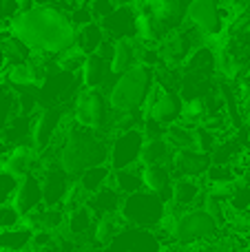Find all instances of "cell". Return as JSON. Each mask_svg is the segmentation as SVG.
<instances>
[{
  "mask_svg": "<svg viewBox=\"0 0 250 252\" xmlns=\"http://www.w3.org/2000/svg\"><path fill=\"white\" fill-rule=\"evenodd\" d=\"M66 210L62 206H56V208H49V206H40L38 210L25 215L22 223L29 226L31 230H47V232H58L66 226Z\"/></svg>",
  "mask_w": 250,
  "mask_h": 252,
  "instance_id": "obj_21",
  "label": "cell"
},
{
  "mask_svg": "<svg viewBox=\"0 0 250 252\" xmlns=\"http://www.w3.org/2000/svg\"><path fill=\"white\" fill-rule=\"evenodd\" d=\"M120 215L128 226L144 228V230H157L168 219V201L151 190H137L124 197Z\"/></svg>",
  "mask_w": 250,
  "mask_h": 252,
  "instance_id": "obj_5",
  "label": "cell"
},
{
  "mask_svg": "<svg viewBox=\"0 0 250 252\" xmlns=\"http://www.w3.org/2000/svg\"><path fill=\"white\" fill-rule=\"evenodd\" d=\"M175 148L166 142V137H153L146 139L142 148V166H155V164H171Z\"/></svg>",
  "mask_w": 250,
  "mask_h": 252,
  "instance_id": "obj_26",
  "label": "cell"
},
{
  "mask_svg": "<svg viewBox=\"0 0 250 252\" xmlns=\"http://www.w3.org/2000/svg\"><path fill=\"white\" fill-rule=\"evenodd\" d=\"M18 184H20V177L7 173L4 168H0V206L11 204L13 197H16Z\"/></svg>",
  "mask_w": 250,
  "mask_h": 252,
  "instance_id": "obj_34",
  "label": "cell"
},
{
  "mask_svg": "<svg viewBox=\"0 0 250 252\" xmlns=\"http://www.w3.org/2000/svg\"><path fill=\"white\" fill-rule=\"evenodd\" d=\"M106 38L118 42L124 38H137V9L135 4H118L104 20H100Z\"/></svg>",
  "mask_w": 250,
  "mask_h": 252,
  "instance_id": "obj_13",
  "label": "cell"
},
{
  "mask_svg": "<svg viewBox=\"0 0 250 252\" xmlns=\"http://www.w3.org/2000/svg\"><path fill=\"white\" fill-rule=\"evenodd\" d=\"M226 195L233 215H250V184L237 179L230 188H226Z\"/></svg>",
  "mask_w": 250,
  "mask_h": 252,
  "instance_id": "obj_31",
  "label": "cell"
},
{
  "mask_svg": "<svg viewBox=\"0 0 250 252\" xmlns=\"http://www.w3.org/2000/svg\"><path fill=\"white\" fill-rule=\"evenodd\" d=\"M42 201H44V195H42V179H40V173H31V175L20 177V184H18L16 197H13L11 204L20 210L22 217L33 213V210H38L40 206H42Z\"/></svg>",
  "mask_w": 250,
  "mask_h": 252,
  "instance_id": "obj_18",
  "label": "cell"
},
{
  "mask_svg": "<svg viewBox=\"0 0 250 252\" xmlns=\"http://www.w3.org/2000/svg\"><path fill=\"white\" fill-rule=\"evenodd\" d=\"M66 126V106H42L33 118L31 130V146L38 153H44L58 144L64 135Z\"/></svg>",
  "mask_w": 250,
  "mask_h": 252,
  "instance_id": "obj_8",
  "label": "cell"
},
{
  "mask_svg": "<svg viewBox=\"0 0 250 252\" xmlns=\"http://www.w3.org/2000/svg\"><path fill=\"white\" fill-rule=\"evenodd\" d=\"M168 230L175 244L180 246H206L219 239L221 226L204 206L180 210L177 215H168Z\"/></svg>",
  "mask_w": 250,
  "mask_h": 252,
  "instance_id": "obj_4",
  "label": "cell"
},
{
  "mask_svg": "<svg viewBox=\"0 0 250 252\" xmlns=\"http://www.w3.org/2000/svg\"><path fill=\"white\" fill-rule=\"evenodd\" d=\"M213 166V155L197 148H186V151H175L171 159V170L175 175V179L180 177H193L202 179L206 177L208 168Z\"/></svg>",
  "mask_w": 250,
  "mask_h": 252,
  "instance_id": "obj_14",
  "label": "cell"
},
{
  "mask_svg": "<svg viewBox=\"0 0 250 252\" xmlns=\"http://www.w3.org/2000/svg\"><path fill=\"white\" fill-rule=\"evenodd\" d=\"M155 66L137 64L120 73L109 87V104L113 111H140L146 109L155 89Z\"/></svg>",
  "mask_w": 250,
  "mask_h": 252,
  "instance_id": "obj_3",
  "label": "cell"
},
{
  "mask_svg": "<svg viewBox=\"0 0 250 252\" xmlns=\"http://www.w3.org/2000/svg\"><path fill=\"white\" fill-rule=\"evenodd\" d=\"M18 113V93L7 82H0V133Z\"/></svg>",
  "mask_w": 250,
  "mask_h": 252,
  "instance_id": "obj_32",
  "label": "cell"
},
{
  "mask_svg": "<svg viewBox=\"0 0 250 252\" xmlns=\"http://www.w3.org/2000/svg\"><path fill=\"white\" fill-rule=\"evenodd\" d=\"M122 204H124V195L113 186V184H109V186H104L102 190H97L95 195L89 197L87 208L91 210L95 221H97V219L104 217V215L120 213V210H122Z\"/></svg>",
  "mask_w": 250,
  "mask_h": 252,
  "instance_id": "obj_22",
  "label": "cell"
},
{
  "mask_svg": "<svg viewBox=\"0 0 250 252\" xmlns=\"http://www.w3.org/2000/svg\"><path fill=\"white\" fill-rule=\"evenodd\" d=\"M25 252H35V250H33V248H31V250H25Z\"/></svg>",
  "mask_w": 250,
  "mask_h": 252,
  "instance_id": "obj_42",
  "label": "cell"
},
{
  "mask_svg": "<svg viewBox=\"0 0 250 252\" xmlns=\"http://www.w3.org/2000/svg\"><path fill=\"white\" fill-rule=\"evenodd\" d=\"M113 113L115 111L109 104V93L102 89H82L73 102V120L82 126H89V128L109 133Z\"/></svg>",
  "mask_w": 250,
  "mask_h": 252,
  "instance_id": "obj_6",
  "label": "cell"
},
{
  "mask_svg": "<svg viewBox=\"0 0 250 252\" xmlns=\"http://www.w3.org/2000/svg\"><path fill=\"white\" fill-rule=\"evenodd\" d=\"M84 62H87V53H82L75 47L58 56V66L62 71H69V73H80L84 69Z\"/></svg>",
  "mask_w": 250,
  "mask_h": 252,
  "instance_id": "obj_33",
  "label": "cell"
},
{
  "mask_svg": "<svg viewBox=\"0 0 250 252\" xmlns=\"http://www.w3.org/2000/svg\"><path fill=\"white\" fill-rule=\"evenodd\" d=\"M109 148H111L109 133L82 126L71 118V122H66L64 126L58 164L73 179H78L84 170L93 168V166L109 164Z\"/></svg>",
  "mask_w": 250,
  "mask_h": 252,
  "instance_id": "obj_2",
  "label": "cell"
},
{
  "mask_svg": "<svg viewBox=\"0 0 250 252\" xmlns=\"http://www.w3.org/2000/svg\"><path fill=\"white\" fill-rule=\"evenodd\" d=\"M104 40H106V33L97 20L78 27V31H75V49H80V51L87 53V56L100 51Z\"/></svg>",
  "mask_w": 250,
  "mask_h": 252,
  "instance_id": "obj_25",
  "label": "cell"
},
{
  "mask_svg": "<svg viewBox=\"0 0 250 252\" xmlns=\"http://www.w3.org/2000/svg\"><path fill=\"white\" fill-rule=\"evenodd\" d=\"M144 49H146V42H142L140 38L118 40L113 49V60H111L113 73L120 75L137 64H144Z\"/></svg>",
  "mask_w": 250,
  "mask_h": 252,
  "instance_id": "obj_19",
  "label": "cell"
},
{
  "mask_svg": "<svg viewBox=\"0 0 250 252\" xmlns=\"http://www.w3.org/2000/svg\"><path fill=\"white\" fill-rule=\"evenodd\" d=\"M146 135L142 128H131L115 133L111 137V148H109V166L113 170L122 168H133L140 164L142 159V148H144Z\"/></svg>",
  "mask_w": 250,
  "mask_h": 252,
  "instance_id": "obj_9",
  "label": "cell"
},
{
  "mask_svg": "<svg viewBox=\"0 0 250 252\" xmlns=\"http://www.w3.org/2000/svg\"><path fill=\"white\" fill-rule=\"evenodd\" d=\"M118 4H137V2H142V0H115Z\"/></svg>",
  "mask_w": 250,
  "mask_h": 252,
  "instance_id": "obj_41",
  "label": "cell"
},
{
  "mask_svg": "<svg viewBox=\"0 0 250 252\" xmlns=\"http://www.w3.org/2000/svg\"><path fill=\"white\" fill-rule=\"evenodd\" d=\"M233 16L235 11L228 0H190L186 9V20L197 27L206 40L219 38Z\"/></svg>",
  "mask_w": 250,
  "mask_h": 252,
  "instance_id": "obj_7",
  "label": "cell"
},
{
  "mask_svg": "<svg viewBox=\"0 0 250 252\" xmlns=\"http://www.w3.org/2000/svg\"><path fill=\"white\" fill-rule=\"evenodd\" d=\"M9 153H11V146H9L7 144V139L2 137V135H0V166H2V161L7 159V155Z\"/></svg>",
  "mask_w": 250,
  "mask_h": 252,
  "instance_id": "obj_38",
  "label": "cell"
},
{
  "mask_svg": "<svg viewBox=\"0 0 250 252\" xmlns=\"http://www.w3.org/2000/svg\"><path fill=\"white\" fill-rule=\"evenodd\" d=\"M33 118L35 115H27L18 111L11 118V122L7 124V128L2 130V137L7 139L9 146H25V144H31V130H33Z\"/></svg>",
  "mask_w": 250,
  "mask_h": 252,
  "instance_id": "obj_23",
  "label": "cell"
},
{
  "mask_svg": "<svg viewBox=\"0 0 250 252\" xmlns=\"http://www.w3.org/2000/svg\"><path fill=\"white\" fill-rule=\"evenodd\" d=\"M89 7H91L93 18L100 22V20H104L115 7H118V2H115V0H89Z\"/></svg>",
  "mask_w": 250,
  "mask_h": 252,
  "instance_id": "obj_37",
  "label": "cell"
},
{
  "mask_svg": "<svg viewBox=\"0 0 250 252\" xmlns=\"http://www.w3.org/2000/svg\"><path fill=\"white\" fill-rule=\"evenodd\" d=\"M33 235H35V230H31L25 223H20V226H16V228H9V230H0V250L2 252L31 250V246H33Z\"/></svg>",
  "mask_w": 250,
  "mask_h": 252,
  "instance_id": "obj_24",
  "label": "cell"
},
{
  "mask_svg": "<svg viewBox=\"0 0 250 252\" xmlns=\"http://www.w3.org/2000/svg\"><path fill=\"white\" fill-rule=\"evenodd\" d=\"M206 179H193V177H180L175 179L173 186V201L171 206H177V210L195 208V206H204L206 199Z\"/></svg>",
  "mask_w": 250,
  "mask_h": 252,
  "instance_id": "obj_16",
  "label": "cell"
},
{
  "mask_svg": "<svg viewBox=\"0 0 250 252\" xmlns=\"http://www.w3.org/2000/svg\"><path fill=\"white\" fill-rule=\"evenodd\" d=\"M184 97L180 95V91H173V89H164L159 82H155V89L149 97V104H146L144 113L149 120L171 126L182 122L184 118Z\"/></svg>",
  "mask_w": 250,
  "mask_h": 252,
  "instance_id": "obj_10",
  "label": "cell"
},
{
  "mask_svg": "<svg viewBox=\"0 0 250 252\" xmlns=\"http://www.w3.org/2000/svg\"><path fill=\"white\" fill-rule=\"evenodd\" d=\"M20 13V0H0V29Z\"/></svg>",
  "mask_w": 250,
  "mask_h": 252,
  "instance_id": "obj_36",
  "label": "cell"
},
{
  "mask_svg": "<svg viewBox=\"0 0 250 252\" xmlns=\"http://www.w3.org/2000/svg\"><path fill=\"white\" fill-rule=\"evenodd\" d=\"M22 219H25L22 217V213L13 204L0 206V230H9V228L20 226Z\"/></svg>",
  "mask_w": 250,
  "mask_h": 252,
  "instance_id": "obj_35",
  "label": "cell"
},
{
  "mask_svg": "<svg viewBox=\"0 0 250 252\" xmlns=\"http://www.w3.org/2000/svg\"><path fill=\"white\" fill-rule=\"evenodd\" d=\"M0 252H2V250H0Z\"/></svg>",
  "mask_w": 250,
  "mask_h": 252,
  "instance_id": "obj_43",
  "label": "cell"
},
{
  "mask_svg": "<svg viewBox=\"0 0 250 252\" xmlns=\"http://www.w3.org/2000/svg\"><path fill=\"white\" fill-rule=\"evenodd\" d=\"M242 164H246V175H244V182L250 184V153H246V157L242 159Z\"/></svg>",
  "mask_w": 250,
  "mask_h": 252,
  "instance_id": "obj_39",
  "label": "cell"
},
{
  "mask_svg": "<svg viewBox=\"0 0 250 252\" xmlns=\"http://www.w3.org/2000/svg\"><path fill=\"white\" fill-rule=\"evenodd\" d=\"M35 4H42V7H53V4L62 2V0H33Z\"/></svg>",
  "mask_w": 250,
  "mask_h": 252,
  "instance_id": "obj_40",
  "label": "cell"
},
{
  "mask_svg": "<svg viewBox=\"0 0 250 252\" xmlns=\"http://www.w3.org/2000/svg\"><path fill=\"white\" fill-rule=\"evenodd\" d=\"M80 78H82V87L84 89H102V91H109V87L113 84V80L118 75L113 73V66L111 60L100 53H91L87 56L84 62V69L80 71Z\"/></svg>",
  "mask_w": 250,
  "mask_h": 252,
  "instance_id": "obj_15",
  "label": "cell"
},
{
  "mask_svg": "<svg viewBox=\"0 0 250 252\" xmlns=\"http://www.w3.org/2000/svg\"><path fill=\"white\" fill-rule=\"evenodd\" d=\"M9 29L31 51L56 58L75 47V31H78L69 13L58 9L56 4L53 7L35 4L33 9L20 11L9 22Z\"/></svg>",
  "mask_w": 250,
  "mask_h": 252,
  "instance_id": "obj_1",
  "label": "cell"
},
{
  "mask_svg": "<svg viewBox=\"0 0 250 252\" xmlns=\"http://www.w3.org/2000/svg\"><path fill=\"white\" fill-rule=\"evenodd\" d=\"M40 179H42V195H44L42 204L49 206V208H56V206L64 204L66 195H69L71 186H73V177L58 161H51V164L42 166Z\"/></svg>",
  "mask_w": 250,
  "mask_h": 252,
  "instance_id": "obj_11",
  "label": "cell"
},
{
  "mask_svg": "<svg viewBox=\"0 0 250 252\" xmlns=\"http://www.w3.org/2000/svg\"><path fill=\"white\" fill-rule=\"evenodd\" d=\"M166 142L171 144L175 151H186V148H197L195 146V126L188 122H177L171 124L166 130Z\"/></svg>",
  "mask_w": 250,
  "mask_h": 252,
  "instance_id": "obj_30",
  "label": "cell"
},
{
  "mask_svg": "<svg viewBox=\"0 0 250 252\" xmlns=\"http://www.w3.org/2000/svg\"><path fill=\"white\" fill-rule=\"evenodd\" d=\"M104 252H162V244H159L155 230L126 226L106 246Z\"/></svg>",
  "mask_w": 250,
  "mask_h": 252,
  "instance_id": "obj_12",
  "label": "cell"
},
{
  "mask_svg": "<svg viewBox=\"0 0 250 252\" xmlns=\"http://www.w3.org/2000/svg\"><path fill=\"white\" fill-rule=\"evenodd\" d=\"M126 226L128 223L124 221V217L120 213L104 215V217H100L95 221V232H93V237H95V241L102 246V248H106Z\"/></svg>",
  "mask_w": 250,
  "mask_h": 252,
  "instance_id": "obj_29",
  "label": "cell"
},
{
  "mask_svg": "<svg viewBox=\"0 0 250 252\" xmlns=\"http://www.w3.org/2000/svg\"><path fill=\"white\" fill-rule=\"evenodd\" d=\"M111 177H113V168H111L109 164H100V166H93V168L84 170L75 182H78L80 188L91 197V195H95L97 190H102L104 186H109Z\"/></svg>",
  "mask_w": 250,
  "mask_h": 252,
  "instance_id": "obj_27",
  "label": "cell"
},
{
  "mask_svg": "<svg viewBox=\"0 0 250 252\" xmlns=\"http://www.w3.org/2000/svg\"><path fill=\"white\" fill-rule=\"evenodd\" d=\"M144 175V188L155 195H159L164 201H173V186H175V175L171 170V164H155L142 168Z\"/></svg>",
  "mask_w": 250,
  "mask_h": 252,
  "instance_id": "obj_20",
  "label": "cell"
},
{
  "mask_svg": "<svg viewBox=\"0 0 250 252\" xmlns=\"http://www.w3.org/2000/svg\"><path fill=\"white\" fill-rule=\"evenodd\" d=\"M42 157L35 151L31 144H25V146H13L11 153L7 155V159L2 161V168L7 173L16 175V177H25V175L31 173H40L42 170Z\"/></svg>",
  "mask_w": 250,
  "mask_h": 252,
  "instance_id": "obj_17",
  "label": "cell"
},
{
  "mask_svg": "<svg viewBox=\"0 0 250 252\" xmlns=\"http://www.w3.org/2000/svg\"><path fill=\"white\" fill-rule=\"evenodd\" d=\"M142 168H144V166L137 164V166H133V168L113 170L111 184H113L124 197L133 195V192H137V190H144V175H142Z\"/></svg>",
  "mask_w": 250,
  "mask_h": 252,
  "instance_id": "obj_28",
  "label": "cell"
}]
</instances>
